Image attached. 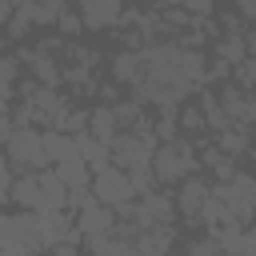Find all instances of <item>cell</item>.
Returning <instances> with one entry per match:
<instances>
[{
	"label": "cell",
	"mask_w": 256,
	"mask_h": 256,
	"mask_svg": "<svg viewBox=\"0 0 256 256\" xmlns=\"http://www.w3.org/2000/svg\"><path fill=\"white\" fill-rule=\"evenodd\" d=\"M148 168H152V180L160 188V184H180L184 176H196L200 164H196V148L188 140H168V144H156L152 148Z\"/></svg>",
	"instance_id": "cell-1"
},
{
	"label": "cell",
	"mask_w": 256,
	"mask_h": 256,
	"mask_svg": "<svg viewBox=\"0 0 256 256\" xmlns=\"http://www.w3.org/2000/svg\"><path fill=\"white\" fill-rule=\"evenodd\" d=\"M4 160L12 172H44L52 168L44 148H40V132L36 128H8L4 136Z\"/></svg>",
	"instance_id": "cell-2"
},
{
	"label": "cell",
	"mask_w": 256,
	"mask_h": 256,
	"mask_svg": "<svg viewBox=\"0 0 256 256\" xmlns=\"http://www.w3.org/2000/svg\"><path fill=\"white\" fill-rule=\"evenodd\" d=\"M108 148H112V168L132 172V168H148L152 148H156V136L152 132H120Z\"/></svg>",
	"instance_id": "cell-3"
},
{
	"label": "cell",
	"mask_w": 256,
	"mask_h": 256,
	"mask_svg": "<svg viewBox=\"0 0 256 256\" xmlns=\"http://www.w3.org/2000/svg\"><path fill=\"white\" fill-rule=\"evenodd\" d=\"M88 192H92V200H100V204H108V208H120V204H132L136 196H132V184H128V172H120V168H100V172H92V180H88Z\"/></svg>",
	"instance_id": "cell-4"
},
{
	"label": "cell",
	"mask_w": 256,
	"mask_h": 256,
	"mask_svg": "<svg viewBox=\"0 0 256 256\" xmlns=\"http://www.w3.org/2000/svg\"><path fill=\"white\" fill-rule=\"evenodd\" d=\"M72 228H76L80 236H104V232H116V212H112L108 204H100V200H88L84 208H76Z\"/></svg>",
	"instance_id": "cell-5"
},
{
	"label": "cell",
	"mask_w": 256,
	"mask_h": 256,
	"mask_svg": "<svg viewBox=\"0 0 256 256\" xmlns=\"http://www.w3.org/2000/svg\"><path fill=\"white\" fill-rule=\"evenodd\" d=\"M216 100H220L224 120H228L232 128H248V124H252V116H256V100H252V92H240V88L224 84V96H216Z\"/></svg>",
	"instance_id": "cell-6"
},
{
	"label": "cell",
	"mask_w": 256,
	"mask_h": 256,
	"mask_svg": "<svg viewBox=\"0 0 256 256\" xmlns=\"http://www.w3.org/2000/svg\"><path fill=\"white\" fill-rule=\"evenodd\" d=\"M120 0H80V24L84 28H112L120 20Z\"/></svg>",
	"instance_id": "cell-7"
},
{
	"label": "cell",
	"mask_w": 256,
	"mask_h": 256,
	"mask_svg": "<svg viewBox=\"0 0 256 256\" xmlns=\"http://www.w3.org/2000/svg\"><path fill=\"white\" fill-rule=\"evenodd\" d=\"M8 200L20 212H40V180H36V172H16L12 188H8Z\"/></svg>",
	"instance_id": "cell-8"
},
{
	"label": "cell",
	"mask_w": 256,
	"mask_h": 256,
	"mask_svg": "<svg viewBox=\"0 0 256 256\" xmlns=\"http://www.w3.org/2000/svg\"><path fill=\"white\" fill-rule=\"evenodd\" d=\"M208 188H212V184H208L204 176H184V180H180V192H176V200H172V204H176V216H180V212H184V216H196L200 204L208 200Z\"/></svg>",
	"instance_id": "cell-9"
},
{
	"label": "cell",
	"mask_w": 256,
	"mask_h": 256,
	"mask_svg": "<svg viewBox=\"0 0 256 256\" xmlns=\"http://www.w3.org/2000/svg\"><path fill=\"white\" fill-rule=\"evenodd\" d=\"M72 140H76V156L84 160V168H88V172H100V168H108V164H112V148H108V144H100L96 136L76 132Z\"/></svg>",
	"instance_id": "cell-10"
},
{
	"label": "cell",
	"mask_w": 256,
	"mask_h": 256,
	"mask_svg": "<svg viewBox=\"0 0 256 256\" xmlns=\"http://www.w3.org/2000/svg\"><path fill=\"white\" fill-rule=\"evenodd\" d=\"M40 148L48 156V164H64V160H80L76 156V140L68 132H56V128H44L40 132Z\"/></svg>",
	"instance_id": "cell-11"
},
{
	"label": "cell",
	"mask_w": 256,
	"mask_h": 256,
	"mask_svg": "<svg viewBox=\"0 0 256 256\" xmlns=\"http://www.w3.org/2000/svg\"><path fill=\"white\" fill-rule=\"evenodd\" d=\"M16 60L28 64V72H32L36 84H44V88H56V84H60V68H56L52 56H44V52H20Z\"/></svg>",
	"instance_id": "cell-12"
},
{
	"label": "cell",
	"mask_w": 256,
	"mask_h": 256,
	"mask_svg": "<svg viewBox=\"0 0 256 256\" xmlns=\"http://www.w3.org/2000/svg\"><path fill=\"white\" fill-rule=\"evenodd\" d=\"M36 180H40V212H64V204H68V188L52 176V168L36 172Z\"/></svg>",
	"instance_id": "cell-13"
},
{
	"label": "cell",
	"mask_w": 256,
	"mask_h": 256,
	"mask_svg": "<svg viewBox=\"0 0 256 256\" xmlns=\"http://www.w3.org/2000/svg\"><path fill=\"white\" fill-rule=\"evenodd\" d=\"M136 200H140L136 208L144 212L148 224H172V220H176V204H172L164 192H144V196H136Z\"/></svg>",
	"instance_id": "cell-14"
},
{
	"label": "cell",
	"mask_w": 256,
	"mask_h": 256,
	"mask_svg": "<svg viewBox=\"0 0 256 256\" xmlns=\"http://www.w3.org/2000/svg\"><path fill=\"white\" fill-rule=\"evenodd\" d=\"M88 136H96L100 144H112V140L120 136L116 116H112V108H108V104H100V108H92V112H88Z\"/></svg>",
	"instance_id": "cell-15"
},
{
	"label": "cell",
	"mask_w": 256,
	"mask_h": 256,
	"mask_svg": "<svg viewBox=\"0 0 256 256\" xmlns=\"http://www.w3.org/2000/svg\"><path fill=\"white\" fill-rule=\"evenodd\" d=\"M196 108H200V116H204V132H212V136H216V132L232 128V124L224 120V108H220L216 92H208V88H204V92H200V104H196Z\"/></svg>",
	"instance_id": "cell-16"
},
{
	"label": "cell",
	"mask_w": 256,
	"mask_h": 256,
	"mask_svg": "<svg viewBox=\"0 0 256 256\" xmlns=\"http://www.w3.org/2000/svg\"><path fill=\"white\" fill-rule=\"evenodd\" d=\"M212 144H216L220 156H232V160H236V156L248 152V128H224V132H216Z\"/></svg>",
	"instance_id": "cell-17"
},
{
	"label": "cell",
	"mask_w": 256,
	"mask_h": 256,
	"mask_svg": "<svg viewBox=\"0 0 256 256\" xmlns=\"http://www.w3.org/2000/svg\"><path fill=\"white\" fill-rule=\"evenodd\" d=\"M52 176L64 184V188H88L92 172L84 168V160H64V164H52Z\"/></svg>",
	"instance_id": "cell-18"
},
{
	"label": "cell",
	"mask_w": 256,
	"mask_h": 256,
	"mask_svg": "<svg viewBox=\"0 0 256 256\" xmlns=\"http://www.w3.org/2000/svg\"><path fill=\"white\" fill-rule=\"evenodd\" d=\"M140 76V52H116L112 56V80L116 84H136Z\"/></svg>",
	"instance_id": "cell-19"
},
{
	"label": "cell",
	"mask_w": 256,
	"mask_h": 256,
	"mask_svg": "<svg viewBox=\"0 0 256 256\" xmlns=\"http://www.w3.org/2000/svg\"><path fill=\"white\" fill-rule=\"evenodd\" d=\"M244 56H248L244 36H220V40H216V60H220V64H228V68H232V64H240Z\"/></svg>",
	"instance_id": "cell-20"
},
{
	"label": "cell",
	"mask_w": 256,
	"mask_h": 256,
	"mask_svg": "<svg viewBox=\"0 0 256 256\" xmlns=\"http://www.w3.org/2000/svg\"><path fill=\"white\" fill-rule=\"evenodd\" d=\"M4 28H8V36H12V40H20V36L32 28V4H28V0H16V8H12V16H8V24H4Z\"/></svg>",
	"instance_id": "cell-21"
},
{
	"label": "cell",
	"mask_w": 256,
	"mask_h": 256,
	"mask_svg": "<svg viewBox=\"0 0 256 256\" xmlns=\"http://www.w3.org/2000/svg\"><path fill=\"white\" fill-rule=\"evenodd\" d=\"M228 80H232V88H240V92H252V84H256V56H244L240 64H232Z\"/></svg>",
	"instance_id": "cell-22"
},
{
	"label": "cell",
	"mask_w": 256,
	"mask_h": 256,
	"mask_svg": "<svg viewBox=\"0 0 256 256\" xmlns=\"http://www.w3.org/2000/svg\"><path fill=\"white\" fill-rule=\"evenodd\" d=\"M176 132H192V136L204 132V116H200L196 104H180L176 108Z\"/></svg>",
	"instance_id": "cell-23"
},
{
	"label": "cell",
	"mask_w": 256,
	"mask_h": 256,
	"mask_svg": "<svg viewBox=\"0 0 256 256\" xmlns=\"http://www.w3.org/2000/svg\"><path fill=\"white\" fill-rule=\"evenodd\" d=\"M56 132H68V136L88 132V108H68V112L56 120Z\"/></svg>",
	"instance_id": "cell-24"
},
{
	"label": "cell",
	"mask_w": 256,
	"mask_h": 256,
	"mask_svg": "<svg viewBox=\"0 0 256 256\" xmlns=\"http://www.w3.org/2000/svg\"><path fill=\"white\" fill-rule=\"evenodd\" d=\"M56 28H60V40H68V36L84 32V24H80V12H72V8H60V12H56Z\"/></svg>",
	"instance_id": "cell-25"
},
{
	"label": "cell",
	"mask_w": 256,
	"mask_h": 256,
	"mask_svg": "<svg viewBox=\"0 0 256 256\" xmlns=\"http://www.w3.org/2000/svg\"><path fill=\"white\" fill-rule=\"evenodd\" d=\"M0 84L4 88H16L20 84V60L16 56H0Z\"/></svg>",
	"instance_id": "cell-26"
},
{
	"label": "cell",
	"mask_w": 256,
	"mask_h": 256,
	"mask_svg": "<svg viewBox=\"0 0 256 256\" xmlns=\"http://www.w3.org/2000/svg\"><path fill=\"white\" fill-rule=\"evenodd\" d=\"M180 8L188 12V20H208V16H216V4H212V0H180Z\"/></svg>",
	"instance_id": "cell-27"
},
{
	"label": "cell",
	"mask_w": 256,
	"mask_h": 256,
	"mask_svg": "<svg viewBox=\"0 0 256 256\" xmlns=\"http://www.w3.org/2000/svg\"><path fill=\"white\" fill-rule=\"evenodd\" d=\"M160 24L172 28V32H176V28H188V12H184V8H160Z\"/></svg>",
	"instance_id": "cell-28"
},
{
	"label": "cell",
	"mask_w": 256,
	"mask_h": 256,
	"mask_svg": "<svg viewBox=\"0 0 256 256\" xmlns=\"http://www.w3.org/2000/svg\"><path fill=\"white\" fill-rule=\"evenodd\" d=\"M208 168H212V172H216V180H220V184H224V180H232V176H236V172H240V168H236V160H232V156H216V160H212V164H208Z\"/></svg>",
	"instance_id": "cell-29"
},
{
	"label": "cell",
	"mask_w": 256,
	"mask_h": 256,
	"mask_svg": "<svg viewBox=\"0 0 256 256\" xmlns=\"http://www.w3.org/2000/svg\"><path fill=\"white\" fill-rule=\"evenodd\" d=\"M184 256H220V248H216L208 236H200V240H192V244L184 248Z\"/></svg>",
	"instance_id": "cell-30"
},
{
	"label": "cell",
	"mask_w": 256,
	"mask_h": 256,
	"mask_svg": "<svg viewBox=\"0 0 256 256\" xmlns=\"http://www.w3.org/2000/svg\"><path fill=\"white\" fill-rule=\"evenodd\" d=\"M12 176H16V172L8 168V160H4V152H0V204L8 200V188H12Z\"/></svg>",
	"instance_id": "cell-31"
},
{
	"label": "cell",
	"mask_w": 256,
	"mask_h": 256,
	"mask_svg": "<svg viewBox=\"0 0 256 256\" xmlns=\"http://www.w3.org/2000/svg\"><path fill=\"white\" fill-rule=\"evenodd\" d=\"M236 16L248 24V20H256V0H236Z\"/></svg>",
	"instance_id": "cell-32"
},
{
	"label": "cell",
	"mask_w": 256,
	"mask_h": 256,
	"mask_svg": "<svg viewBox=\"0 0 256 256\" xmlns=\"http://www.w3.org/2000/svg\"><path fill=\"white\" fill-rule=\"evenodd\" d=\"M44 256H84L80 248H72V244H56L52 252H44Z\"/></svg>",
	"instance_id": "cell-33"
},
{
	"label": "cell",
	"mask_w": 256,
	"mask_h": 256,
	"mask_svg": "<svg viewBox=\"0 0 256 256\" xmlns=\"http://www.w3.org/2000/svg\"><path fill=\"white\" fill-rule=\"evenodd\" d=\"M100 100H104V104L112 108V104L120 100V96H116V84H104V88H100Z\"/></svg>",
	"instance_id": "cell-34"
},
{
	"label": "cell",
	"mask_w": 256,
	"mask_h": 256,
	"mask_svg": "<svg viewBox=\"0 0 256 256\" xmlns=\"http://www.w3.org/2000/svg\"><path fill=\"white\" fill-rule=\"evenodd\" d=\"M0 256H32V252H28L24 244H4V248H0Z\"/></svg>",
	"instance_id": "cell-35"
},
{
	"label": "cell",
	"mask_w": 256,
	"mask_h": 256,
	"mask_svg": "<svg viewBox=\"0 0 256 256\" xmlns=\"http://www.w3.org/2000/svg\"><path fill=\"white\" fill-rule=\"evenodd\" d=\"M12 8H16V0H0V24H8V16H12Z\"/></svg>",
	"instance_id": "cell-36"
},
{
	"label": "cell",
	"mask_w": 256,
	"mask_h": 256,
	"mask_svg": "<svg viewBox=\"0 0 256 256\" xmlns=\"http://www.w3.org/2000/svg\"><path fill=\"white\" fill-rule=\"evenodd\" d=\"M160 8H180V0H156V12Z\"/></svg>",
	"instance_id": "cell-37"
},
{
	"label": "cell",
	"mask_w": 256,
	"mask_h": 256,
	"mask_svg": "<svg viewBox=\"0 0 256 256\" xmlns=\"http://www.w3.org/2000/svg\"><path fill=\"white\" fill-rule=\"evenodd\" d=\"M8 128H12V124H0V152H4V136H8Z\"/></svg>",
	"instance_id": "cell-38"
},
{
	"label": "cell",
	"mask_w": 256,
	"mask_h": 256,
	"mask_svg": "<svg viewBox=\"0 0 256 256\" xmlns=\"http://www.w3.org/2000/svg\"><path fill=\"white\" fill-rule=\"evenodd\" d=\"M0 100H12V88H4V84H0Z\"/></svg>",
	"instance_id": "cell-39"
},
{
	"label": "cell",
	"mask_w": 256,
	"mask_h": 256,
	"mask_svg": "<svg viewBox=\"0 0 256 256\" xmlns=\"http://www.w3.org/2000/svg\"><path fill=\"white\" fill-rule=\"evenodd\" d=\"M120 4H124V0H120Z\"/></svg>",
	"instance_id": "cell-40"
}]
</instances>
